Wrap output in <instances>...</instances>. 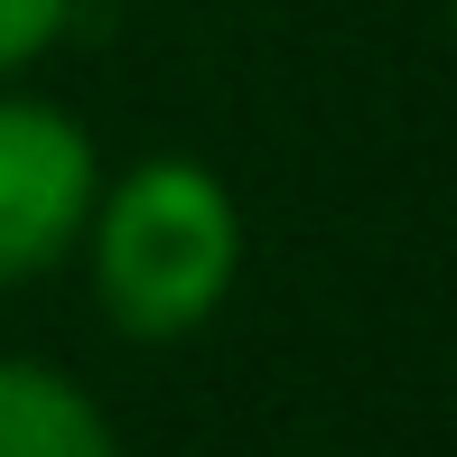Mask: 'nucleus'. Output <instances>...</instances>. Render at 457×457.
I'll return each mask as SVG.
<instances>
[{
    "label": "nucleus",
    "instance_id": "nucleus-1",
    "mask_svg": "<svg viewBox=\"0 0 457 457\" xmlns=\"http://www.w3.org/2000/svg\"><path fill=\"white\" fill-rule=\"evenodd\" d=\"M75 262L112 337L187 345L224 318L243 280V196L196 150H150L131 169H103Z\"/></svg>",
    "mask_w": 457,
    "mask_h": 457
},
{
    "label": "nucleus",
    "instance_id": "nucleus-2",
    "mask_svg": "<svg viewBox=\"0 0 457 457\" xmlns=\"http://www.w3.org/2000/svg\"><path fill=\"white\" fill-rule=\"evenodd\" d=\"M103 196V150L94 131L47 94H19V75L0 85V289H29L66 271L85 215Z\"/></svg>",
    "mask_w": 457,
    "mask_h": 457
},
{
    "label": "nucleus",
    "instance_id": "nucleus-5",
    "mask_svg": "<svg viewBox=\"0 0 457 457\" xmlns=\"http://www.w3.org/2000/svg\"><path fill=\"white\" fill-rule=\"evenodd\" d=\"M448 37H457V0H448Z\"/></svg>",
    "mask_w": 457,
    "mask_h": 457
},
{
    "label": "nucleus",
    "instance_id": "nucleus-4",
    "mask_svg": "<svg viewBox=\"0 0 457 457\" xmlns=\"http://www.w3.org/2000/svg\"><path fill=\"white\" fill-rule=\"evenodd\" d=\"M66 29H75V0H0V85L29 75Z\"/></svg>",
    "mask_w": 457,
    "mask_h": 457
},
{
    "label": "nucleus",
    "instance_id": "nucleus-3",
    "mask_svg": "<svg viewBox=\"0 0 457 457\" xmlns=\"http://www.w3.org/2000/svg\"><path fill=\"white\" fill-rule=\"evenodd\" d=\"M0 457H131L85 373L47 355H0Z\"/></svg>",
    "mask_w": 457,
    "mask_h": 457
}]
</instances>
